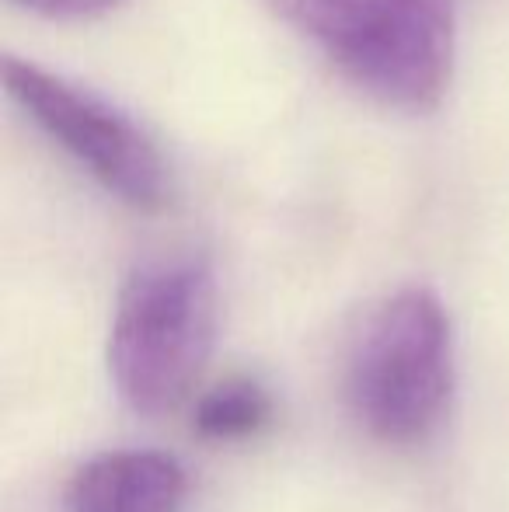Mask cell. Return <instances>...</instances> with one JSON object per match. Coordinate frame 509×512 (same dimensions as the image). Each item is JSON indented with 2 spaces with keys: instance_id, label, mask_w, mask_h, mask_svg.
<instances>
[{
  "instance_id": "cell-2",
  "label": "cell",
  "mask_w": 509,
  "mask_h": 512,
  "mask_svg": "<svg viewBox=\"0 0 509 512\" xmlns=\"http://www.w3.org/2000/svg\"><path fill=\"white\" fill-rule=\"evenodd\" d=\"M217 335V279L203 255L136 265L109 328V377L136 415H164L192 391Z\"/></svg>"
},
{
  "instance_id": "cell-5",
  "label": "cell",
  "mask_w": 509,
  "mask_h": 512,
  "mask_svg": "<svg viewBox=\"0 0 509 512\" xmlns=\"http://www.w3.org/2000/svg\"><path fill=\"white\" fill-rule=\"evenodd\" d=\"M189 495L185 467L161 450H109L74 471L67 512H178Z\"/></svg>"
},
{
  "instance_id": "cell-6",
  "label": "cell",
  "mask_w": 509,
  "mask_h": 512,
  "mask_svg": "<svg viewBox=\"0 0 509 512\" xmlns=\"http://www.w3.org/2000/svg\"><path fill=\"white\" fill-rule=\"evenodd\" d=\"M272 422V398L258 380L231 377L196 401L192 425L210 443H241Z\"/></svg>"
},
{
  "instance_id": "cell-4",
  "label": "cell",
  "mask_w": 509,
  "mask_h": 512,
  "mask_svg": "<svg viewBox=\"0 0 509 512\" xmlns=\"http://www.w3.org/2000/svg\"><path fill=\"white\" fill-rule=\"evenodd\" d=\"M4 91L81 171L126 206L154 213L171 199V171L154 136L98 91L7 56Z\"/></svg>"
},
{
  "instance_id": "cell-3",
  "label": "cell",
  "mask_w": 509,
  "mask_h": 512,
  "mask_svg": "<svg viewBox=\"0 0 509 512\" xmlns=\"http://www.w3.org/2000/svg\"><path fill=\"white\" fill-rule=\"evenodd\" d=\"M454 331L426 286L391 293L367 317L349 356L346 394L356 422L387 446L429 439L454 398Z\"/></svg>"
},
{
  "instance_id": "cell-7",
  "label": "cell",
  "mask_w": 509,
  "mask_h": 512,
  "mask_svg": "<svg viewBox=\"0 0 509 512\" xmlns=\"http://www.w3.org/2000/svg\"><path fill=\"white\" fill-rule=\"evenodd\" d=\"M11 4L49 21H91L119 11L129 0H11Z\"/></svg>"
},
{
  "instance_id": "cell-1",
  "label": "cell",
  "mask_w": 509,
  "mask_h": 512,
  "mask_svg": "<svg viewBox=\"0 0 509 512\" xmlns=\"http://www.w3.org/2000/svg\"><path fill=\"white\" fill-rule=\"evenodd\" d=\"M349 84L401 112H433L457 60V0H262Z\"/></svg>"
}]
</instances>
